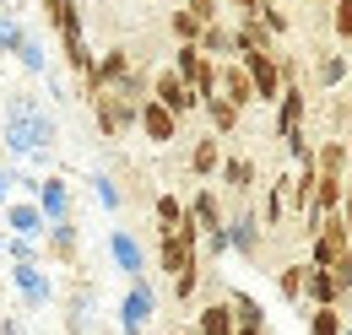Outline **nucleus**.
<instances>
[{
  "mask_svg": "<svg viewBox=\"0 0 352 335\" xmlns=\"http://www.w3.org/2000/svg\"><path fill=\"white\" fill-rule=\"evenodd\" d=\"M11 281H16V292L28 297V308H44L49 303V276L28 259V265H11Z\"/></svg>",
  "mask_w": 352,
  "mask_h": 335,
  "instance_id": "nucleus-15",
  "label": "nucleus"
},
{
  "mask_svg": "<svg viewBox=\"0 0 352 335\" xmlns=\"http://www.w3.org/2000/svg\"><path fill=\"white\" fill-rule=\"evenodd\" d=\"M92 103V119H98V130L109 135V141H120L125 130H135V119H141V103H131L125 92H114V86H98V92H87Z\"/></svg>",
  "mask_w": 352,
  "mask_h": 335,
  "instance_id": "nucleus-2",
  "label": "nucleus"
},
{
  "mask_svg": "<svg viewBox=\"0 0 352 335\" xmlns=\"http://www.w3.org/2000/svg\"><path fill=\"white\" fill-rule=\"evenodd\" d=\"M233 38H239V54H244V49H276V38H271V33H265V22L261 16H250V22H239V27H233Z\"/></svg>",
  "mask_w": 352,
  "mask_h": 335,
  "instance_id": "nucleus-26",
  "label": "nucleus"
},
{
  "mask_svg": "<svg viewBox=\"0 0 352 335\" xmlns=\"http://www.w3.org/2000/svg\"><path fill=\"white\" fill-rule=\"evenodd\" d=\"M60 54H65V65H71V71H76L82 82H87V76H92V65H98V60H92V49H87V38H82V33H76V38H60Z\"/></svg>",
  "mask_w": 352,
  "mask_h": 335,
  "instance_id": "nucleus-25",
  "label": "nucleus"
},
{
  "mask_svg": "<svg viewBox=\"0 0 352 335\" xmlns=\"http://www.w3.org/2000/svg\"><path fill=\"white\" fill-rule=\"evenodd\" d=\"M184 211L195 216V227H201V233H217V227H228V211H222L217 189H212L206 178H201V189L190 195V206H184Z\"/></svg>",
  "mask_w": 352,
  "mask_h": 335,
  "instance_id": "nucleus-10",
  "label": "nucleus"
},
{
  "mask_svg": "<svg viewBox=\"0 0 352 335\" xmlns=\"http://www.w3.org/2000/svg\"><path fill=\"white\" fill-rule=\"evenodd\" d=\"M131 49H103V54H98V65H92V76L82 86H87V92H98V86H120L125 82V76H131Z\"/></svg>",
  "mask_w": 352,
  "mask_h": 335,
  "instance_id": "nucleus-9",
  "label": "nucleus"
},
{
  "mask_svg": "<svg viewBox=\"0 0 352 335\" xmlns=\"http://www.w3.org/2000/svg\"><path fill=\"white\" fill-rule=\"evenodd\" d=\"M6 146L11 152H49L54 146V114L38 108L33 97L11 92V103H6Z\"/></svg>",
  "mask_w": 352,
  "mask_h": 335,
  "instance_id": "nucleus-1",
  "label": "nucleus"
},
{
  "mask_svg": "<svg viewBox=\"0 0 352 335\" xmlns=\"http://www.w3.org/2000/svg\"><path fill=\"white\" fill-rule=\"evenodd\" d=\"M265 244V222H261V211H250V200L228 216V249L233 254H244V259H255Z\"/></svg>",
  "mask_w": 352,
  "mask_h": 335,
  "instance_id": "nucleus-5",
  "label": "nucleus"
},
{
  "mask_svg": "<svg viewBox=\"0 0 352 335\" xmlns=\"http://www.w3.org/2000/svg\"><path fill=\"white\" fill-rule=\"evenodd\" d=\"M152 97H157V103H163V108H168V114H179V119H190V114H195V108H201V92H195V86L184 82V76H179L174 65H168V71H157V76H152Z\"/></svg>",
  "mask_w": 352,
  "mask_h": 335,
  "instance_id": "nucleus-4",
  "label": "nucleus"
},
{
  "mask_svg": "<svg viewBox=\"0 0 352 335\" xmlns=\"http://www.w3.org/2000/svg\"><path fill=\"white\" fill-rule=\"evenodd\" d=\"M304 303H309V308H325V303H336V308H342L347 297H342V287H336V276H331V270L304 265Z\"/></svg>",
  "mask_w": 352,
  "mask_h": 335,
  "instance_id": "nucleus-13",
  "label": "nucleus"
},
{
  "mask_svg": "<svg viewBox=\"0 0 352 335\" xmlns=\"http://www.w3.org/2000/svg\"><path fill=\"white\" fill-rule=\"evenodd\" d=\"M195 287H201V259H195L190 270H179V276H174V297H179V303H190Z\"/></svg>",
  "mask_w": 352,
  "mask_h": 335,
  "instance_id": "nucleus-36",
  "label": "nucleus"
},
{
  "mask_svg": "<svg viewBox=\"0 0 352 335\" xmlns=\"http://www.w3.org/2000/svg\"><path fill=\"white\" fill-rule=\"evenodd\" d=\"M222 5H233V16H239V22H250V16H261V0H222Z\"/></svg>",
  "mask_w": 352,
  "mask_h": 335,
  "instance_id": "nucleus-40",
  "label": "nucleus"
},
{
  "mask_svg": "<svg viewBox=\"0 0 352 335\" xmlns=\"http://www.w3.org/2000/svg\"><path fill=\"white\" fill-rule=\"evenodd\" d=\"M233 335H271V325H239Z\"/></svg>",
  "mask_w": 352,
  "mask_h": 335,
  "instance_id": "nucleus-42",
  "label": "nucleus"
},
{
  "mask_svg": "<svg viewBox=\"0 0 352 335\" xmlns=\"http://www.w3.org/2000/svg\"><path fill=\"white\" fill-rule=\"evenodd\" d=\"M174 335H201V330H195V325H190V330H174Z\"/></svg>",
  "mask_w": 352,
  "mask_h": 335,
  "instance_id": "nucleus-43",
  "label": "nucleus"
},
{
  "mask_svg": "<svg viewBox=\"0 0 352 335\" xmlns=\"http://www.w3.org/2000/svg\"><path fill=\"white\" fill-rule=\"evenodd\" d=\"M222 135H201L195 146H190V173L195 178H217V168H222Z\"/></svg>",
  "mask_w": 352,
  "mask_h": 335,
  "instance_id": "nucleus-16",
  "label": "nucleus"
},
{
  "mask_svg": "<svg viewBox=\"0 0 352 335\" xmlns=\"http://www.w3.org/2000/svg\"><path fill=\"white\" fill-rule=\"evenodd\" d=\"M276 292L287 303H304V265H282L276 270Z\"/></svg>",
  "mask_w": 352,
  "mask_h": 335,
  "instance_id": "nucleus-34",
  "label": "nucleus"
},
{
  "mask_svg": "<svg viewBox=\"0 0 352 335\" xmlns=\"http://www.w3.org/2000/svg\"><path fill=\"white\" fill-rule=\"evenodd\" d=\"M168 27H174V38H179V43H195V38H201V27H206V22H201V16L190 11V5H179L174 16H168Z\"/></svg>",
  "mask_w": 352,
  "mask_h": 335,
  "instance_id": "nucleus-32",
  "label": "nucleus"
},
{
  "mask_svg": "<svg viewBox=\"0 0 352 335\" xmlns=\"http://www.w3.org/2000/svg\"><path fill=\"white\" fill-rule=\"evenodd\" d=\"M206 60H212V54H201V43H179V49H174V71H179V76H184L190 86L201 82V71H206Z\"/></svg>",
  "mask_w": 352,
  "mask_h": 335,
  "instance_id": "nucleus-24",
  "label": "nucleus"
},
{
  "mask_svg": "<svg viewBox=\"0 0 352 335\" xmlns=\"http://www.w3.org/2000/svg\"><path fill=\"white\" fill-rule=\"evenodd\" d=\"M109 254H114V265H120L131 281H141V276H146V254H141V244H135L125 227H114V233H109Z\"/></svg>",
  "mask_w": 352,
  "mask_h": 335,
  "instance_id": "nucleus-12",
  "label": "nucleus"
},
{
  "mask_svg": "<svg viewBox=\"0 0 352 335\" xmlns=\"http://www.w3.org/2000/svg\"><path fill=\"white\" fill-rule=\"evenodd\" d=\"M92 189H98V200H103L109 211L120 206V189H114V178H103V173H98V178H92Z\"/></svg>",
  "mask_w": 352,
  "mask_h": 335,
  "instance_id": "nucleus-38",
  "label": "nucleus"
},
{
  "mask_svg": "<svg viewBox=\"0 0 352 335\" xmlns=\"http://www.w3.org/2000/svg\"><path fill=\"white\" fill-rule=\"evenodd\" d=\"M304 114H309L304 82H282V97H276V135H282V130H298V125H304Z\"/></svg>",
  "mask_w": 352,
  "mask_h": 335,
  "instance_id": "nucleus-11",
  "label": "nucleus"
},
{
  "mask_svg": "<svg viewBox=\"0 0 352 335\" xmlns=\"http://www.w3.org/2000/svg\"><path fill=\"white\" fill-rule=\"evenodd\" d=\"M347 76H352L347 54H336V49H320V54H314V82L325 86V92H331V86H342Z\"/></svg>",
  "mask_w": 352,
  "mask_h": 335,
  "instance_id": "nucleus-20",
  "label": "nucleus"
},
{
  "mask_svg": "<svg viewBox=\"0 0 352 335\" xmlns=\"http://www.w3.org/2000/svg\"><path fill=\"white\" fill-rule=\"evenodd\" d=\"M228 308H233V319H239V325H265L261 297H250V292H228Z\"/></svg>",
  "mask_w": 352,
  "mask_h": 335,
  "instance_id": "nucleus-30",
  "label": "nucleus"
},
{
  "mask_svg": "<svg viewBox=\"0 0 352 335\" xmlns=\"http://www.w3.org/2000/svg\"><path fill=\"white\" fill-rule=\"evenodd\" d=\"M347 108H352V86H347Z\"/></svg>",
  "mask_w": 352,
  "mask_h": 335,
  "instance_id": "nucleus-46",
  "label": "nucleus"
},
{
  "mask_svg": "<svg viewBox=\"0 0 352 335\" xmlns=\"http://www.w3.org/2000/svg\"><path fill=\"white\" fill-rule=\"evenodd\" d=\"M342 308L336 303H325V308H309V335H342Z\"/></svg>",
  "mask_w": 352,
  "mask_h": 335,
  "instance_id": "nucleus-29",
  "label": "nucleus"
},
{
  "mask_svg": "<svg viewBox=\"0 0 352 335\" xmlns=\"http://www.w3.org/2000/svg\"><path fill=\"white\" fill-rule=\"evenodd\" d=\"M38 206H44L49 222H65V216H71V189H65V178H44V184H38Z\"/></svg>",
  "mask_w": 352,
  "mask_h": 335,
  "instance_id": "nucleus-22",
  "label": "nucleus"
},
{
  "mask_svg": "<svg viewBox=\"0 0 352 335\" xmlns=\"http://www.w3.org/2000/svg\"><path fill=\"white\" fill-rule=\"evenodd\" d=\"M49 254L54 259H71L76 254V222L65 216V222H49Z\"/></svg>",
  "mask_w": 352,
  "mask_h": 335,
  "instance_id": "nucleus-27",
  "label": "nucleus"
},
{
  "mask_svg": "<svg viewBox=\"0 0 352 335\" xmlns=\"http://www.w3.org/2000/svg\"><path fill=\"white\" fill-rule=\"evenodd\" d=\"M16 60H22V71H33V76H38V71H49V65H44V49H38V38L22 43V49H16Z\"/></svg>",
  "mask_w": 352,
  "mask_h": 335,
  "instance_id": "nucleus-37",
  "label": "nucleus"
},
{
  "mask_svg": "<svg viewBox=\"0 0 352 335\" xmlns=\"http://www.w3.org/2000/svg\"><path fill=\"white\" fill-rule=\"evenodd\" d=\"M217 178H222V189L228 195H239V200H250V189H255V157H222V168H217Z\"/></svg>",
  "mask_w": 352,
  "mask_h": 335,
  "instance_id": "nucleus-14",
  "label": "nucleus"
},
{
  "mask_svg": "<svg viewBox=\"0 0 352 335\" xmlns=\"http://www.w3.org/2000/svg\"><path fill=\"white\" fill-rule=\"evenodd\" d=\"M342 222H347V233H352V173H347V189H342Z\"/></svg>",
  "mask_w": 352,
  "mask_h": 335,
  "instance_id": "nucleus-41",
  "label": "nucleus"
},
{
  "mask_svg": "<svg viewBox=\"0 0 352 335\" xmlns=\"http://www.w3.org/2000/svg\"><path fill=\"white\" fill-rule=\"evenodd\" d=\"M244 60V71H250V82H255V103H271L276 108V97H282V60H276V49H244L239 54Z\"/></svg>",
  "mask_w": 352,
  "mask_h": 335,
  "instance_id": "nucleus-3",
  "label": "nucleus"
},
{
  "mask_svg": "<svg viewBox=\"0 0 352 335\" xmlns=\"http://www.w3.org/2000/svg\"><path fill=\"white\" fill-rule=\"evenodd\" d=\"M320 5H325V11H331V5H336V0H320Z\"/></svg>",
  "mask_w": 352,
  "mask_h": 335,
  "instance_id": "nucleus-44",
  "label": "nucleus"
},
{
  "mask_svg": "<svg viewBox=\"0 0 352 335\" xmlns=\"http://www.w3.org/2000/svg\"><path fill=\"white\" fill-rule=\"evenodd\" d=\"M331 38L352 43V0H336V5H331Z\"/></svg>",
  "mask_w": 352,
  "mask_h": 335,
  "instance_id": "nucleus-35",
  "label": "nucleus"
},
{
  "mask_svg": "<svg viewBox=\"0 0 352 335\" xmlns=\"http://www.w3.org/2000/svg\"><path fill=\"white\" fill-rule=\"evenodd\" d=\"M342 335H352V325H342Z\"/></svg>",
  "mask_w": 352,
  "mask_h": 335,
  "instance_id": "nucleus-45",
  "label": "nucleus"
},
{
  "mask_svg": "<svg viewBox=\"0 0 352 335\" xmlns=\"http://www.w3.org/2000/svg\"><path fill=\"white\" fill-rule=\"evenodd\" d=\"M195 43H201V54H212V60H239V38H233L228 22H206Z\"/></svg>",
  "mask_w": 352,
  "mask_h": 335,
  "instance_id": "nucleus-17",
  "label": "nucleus"
},
{
  "mask_svg": "<svg viewBox=\"0 0 352 335\" xmlns=\"http://www.w3.org/2000/svg\"><path fill=\"white\" fill-rule=\"evenodd\" d=\"M195 330H201V335H233V330H239V319H233L228 297H222V303H201V314H195Z\"/></svg>",
  "mask_w": 352,
  "mask_h": 335,
  "instance_id": "nucleus-19",
  "label": "nucleus"
},
{
  "mask_svg": "<svg viewBox=\"0 0 352 335\" xmlns=\"http://www.w3.org/2000/svg\"><path fill=\"white\" fill-rule=\"evenodd\" d=\"M201 114H206V125H212V135H222V141H228V135H233V130H239V119H244V114H239V108H233V103H228V97H201Z\"/></svg>",
  "mask_w": 352,
  "mask_h": 335,
  "instance_id": "nucleus-18",
  "label": "nucleus"
},
{
  "mask_svg": "<svg viewBox=\"0 0 352 335\" xmlns=\"http://www.w3.org/2000/svg\"><path fill=\"white\" fill-rule=\"evenodd\" d=\"M28 43V33H22V22L11 16V5H0V54H16Z\"/></svg>",
  "mask_w": 352,
  "mask_h": 335,
  "instance_id": "nucleus-31",
  "label": "nucleus"
},
{
  "mask_svg": "<svg viewBox=\"0 0 352 335\" xmlns=\"http://www.w3.org/2000/svg\"><path fill=\"white\" fill-rule=\"evenodd\" d=\"M217 92L244 114L250 103H255V82H250V71H244V60H222L217 65Z\"/></svg>",
  "mask_w": 352,
  "mask_h": 335,
  "instance_id": "nucleus-8",
  "label": "nucleus"
},
{
  "mask_svg": "<svg viewBox=\"0 0 352 335\" xmlns=\"http://www.w3.org/2000/svg\"><path fill=\"white\" fill-rule=\"evenodd\" d=\"M152 211H157V233H179V222L190 216L179 195H157V206H152Z\"/></svg>",
  "mask_w": 352,
  "mask_h": 335,
  "instance_id": "nucleus-28",
  "label": "nucleus"
},
{
  "mask_svg": "<svg viewBox=\"0 0 352 335\" xmlns=\"http://www.w3.org/2000/svg\"><path fill=\"white\" fill-rule=\"evenodd\" d=\"M201 238H206V254H212V259H222V254H228V227H217V233H201Z\"/></svg>",
  "mask_w": 352,
  "mask_h": 335,
  "instance_id": "nucleus-39",
  "label": "nucleus"
},
{
  "mask_svg": "<svg viewBox=\"0 0 352 335\" xmlns=\"http://www.w3.org/2000/svg\"><path fill=\"white\" fill-rule=\"evenodd\" d=\"M49 16V27L60 33V38H76L82 33V16H76V0H38Z\"/></svg>",
  "mask_w": 352,
  "mask_h": 335,
  "instance_id": "nucleus-21",
  "label": "nucleus"
},
{
  "mask_svg": "<svg viewBox=\"0 0 352 335\" xmlns=\"http://www.w3.org/2000/svg\"><path fill=\"white\" fill-rule=\"evenodd\" d=\"M179 125H184V119H179V114H168L157 97H146V103H141V119H135V130H141L152 146H174V141H179Z\"/></svg>",
  "mask_w": 352,
  "mask_h": 335,
  "instance_id": "nucleus-7",
  "label": "nucleus"
},
{
  "mask_svg": "<svg viewBox=\"0 0 352 335\" xmlns=\"http://www.w3.org/2000/svg\"><path fill=\"white\" fill-rule=\"evenodd\" d=\"M152 314H157V292H152L146 276H141V281H131V292H125V303H120V330L141 335L146 325H152Z\"/></svg>",
  "mask_w": 352,
  "mask_h": 335,
  "instance_id": "nucleus-6",
  "label": "nucleus"
},
{
  "mask_svg": "<svg viewBox=\"0 0 352 335\" xmlns=\"http://www.w3.org/2000/svg\"><path fill=\"white\" fill-rule=\"evenodd\" d=\"M6 222H11V233H16V238H38V233H49L44 206H11V211H6Z\"/></svg>",
  "mask_w": 352,
  "mask_h": 335,
  "instance_id": "nucleus-23",
  "label": "nucleus"
},
{
  "mask_svg": "<svg viewBox=\"0 0 352 335\" xmlns=\"http://www.w3.org/2000/svg\"><path fill=\"white\" fill-rule=\"evenodd\" d=\"M261 22H265V33H271V38H287V33H293V16H287L276 0H261Z\"/></svg>",
  "mask_w": 352,
  "mask_h": 335,
  "instance_id": "nucleus-33",
  "label": "nucleus"
},
{
  "mask_svg": "<svg viewBox=\"0 0 352 335\" xmlns=\"http://www.w3.org/2000/svg\"><path fill=\"white\" fill-rule=\"evenodd\" d=\"M0 5H16V0H0Z\"/></svg>",
  "mask_w": 352,
  "mask_h": 335,
  "instance_id": "nucleus-47",
  "label": "nucleus"
}]
</instances>
